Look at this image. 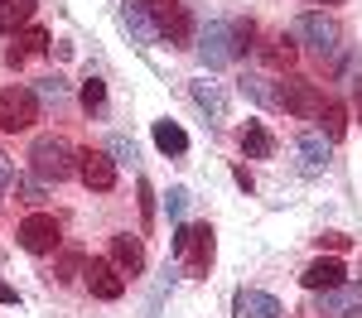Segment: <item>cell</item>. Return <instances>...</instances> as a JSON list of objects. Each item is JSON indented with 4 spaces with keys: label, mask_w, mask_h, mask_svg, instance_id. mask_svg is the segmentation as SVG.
I'll list each match as a JSON object with an SVG mask.
<instances>
[{
    "label": "cell",
    "mask_w": 362,
    "mask_h": 318,
    "mask_svg": "<svg viewBox=\"0 0 362 318\" xmlns=\"http://www.w3.org/2000/svg\"><path fill=\"white\" fill-rule=\"evenodd\" d=\"M232 39H237V54H251V39H256V25H251V20H232Z\"/></svg>",
    "instance_id": "cell-33"
},
{
    "label": "cell",
    "mask_w": 362,
    "mask_h": 318,
    "mask_svg": "<svg viewBox=\"0 0 362 318\" xmlns=\"http://www.w3.org/2000/svg\"><path fill=\"white\" fill-rule=\"evenodd\" d=\"M39 0H0V34H20L34 20Z\"/></svg>",
    "instance_id": "cell-20"
},
{
    "label": "cell",
    "mask_w": 362,
    "mask_h": 318,
    "mask_svg": "<svg viewBox=\"0 0 362 318\" xmlns=\"http://www.w3.org/2000/svg\"><path fill=\"white\" fill-rule=\"evenodd\" d=\"M145 5H150L155 29H160V39H165V44H174V49H189V44L198 39L189 5H179V0H145Z\"/></svg>",
    "instance_id": "cell-4"
},
{
    "label": "cell",
    "mask_w": 362,
    "mask_h": 318,
    "mask_svg": "<svg viewBox=\"0 0 362 318\" xmlns=\"http://www.w3.org/2000/svg\"><path fill=\"white\" fill-rule=\"evenodd\" d=\"M107 256L126 270V275H140L145 270V246H140V236H126V231H116L112 246H107Z\"/></svg>",
    "instance_id": "cell-18"
},
{
    "label": "cell",
    "mask_w": 362,
    "mask_h": 318,
    "mask_svg": "<svg viewBox=\"0 0 362 318\" xmlns=\"http://www.w3.org/2000/svg\"><path fill=\"white\" fill-rule=\"evenodd\" d=\"M189 188H169L165 193V207H169V217H174V222H179V217H184V212H189Z\"/></svg>",
    "instance_id": "cell-31"
},
{
    "label": "cell",
    "mask_w": 362,
    "mask_h": 318,
    "mask_svg": "<svg viewBox=\"0 0 362 318\" xmlns=\"http://www.w3.org/2000/svg\"><path fill=\"white\" fill-rule=\"evenodd\" d=\"M242 154H247V159H271V154H276V135H271L261 121H247V130H242Z\"/></svg>",
    "instance_id": "cell-19"
},
{
    "label": "cell",
    "mask_w": 362,
    "mask_h": 318,
    "mask_svg": "<svg viewBox=\"0 0 362 318\" xmlns=\"http://www.w3.org/2000/svg\"><path fill=\"white\" fill-rule=\"evenodd\" d=\"M29 173L44 178V183H63V178L78 173V149L63 135H39L29 145Z\"/></svg>",
    "instance_id": "cell-3"
},
{
    "label": "cell",
    "mask_w": 362,
    "mask_h": 318,
    "mask_svg": "<svg viewBox=\"0 0 362 318\" xmlns=\"http://www.w3.org/2000/svg\"><path fill=\"white\" fill-rule=\"evenodd\" d=\"M136 193H140V222L150 231L155 227V188H150V178H136Z\"/></svg>",
    "instance_id": "cell-28"
},
{
    "label": "cell",
    "mask_w": 362,
    "mask_h": 318,
    "mask_svg": "<svg viewBox=\"0 0 362 318\" xmlns=\"http://www.w3.org/2000/svg\"><path fill=\"white\" fill-rule=\"evenodd\" d=\"M15 236H20V246H25L29 256H49V251L63 246V227H58L54 212H29Z\"/></svg>",
    "instance_id": "cell-7"
},
{
    "label": "cell",
    "mask_w": 362,
    "mask_h": 318,
    "mask_svg": "<svg viewBox=\"0 0 362 318\" xmlns=\"http://www.w3.org/2000/svg\"><path fill=\"white\" fill-rule=\"evenodd\" d=\"M232 309H237V318H285V304L266 289H237Z\"/></svg>",
    "instance_id": "cell-14"
},
{
    "label": "cell",
    "mask_w": 362,
    "mask_h": 318,
    "mask_svg": "<svg viewBox=\"0 0 362 318\" xmlns=\"http://www.w3.org/2000/svg\"><path fill=\"white\" fill-rule=\"evenodd\" d=\"M324 102H329V97L314 82H305V78H280V111L300 116V121H319Z\"/></svg>",
    "instance_id": "cell-8"
},
{
    "label": "cell",
    "mask_w": 362,
    "mask_h": 318,
    "mask_svg": "<svg viewBox=\"0 0 362 318\" xmlns=\"http://www.w3.org/2000/svg\"><path fill=\"white\" fill-rule=\"evenodd\" d=\"M83 270H87V256L78 251V246H68V251L58 256V265H54V280H58V285H73Z\"/></svg>",
    "instance_id": "cell-25"
},
{
    "label": "cell",
    "mask_w": 362,
    "mask_h": 318,
    "mask_svg": "<svg viewBox=\"0 0 362 318\" xmlns=\"http://www.w3.org/2000/svg\"><path fill=\"white\" fill-rule=\"evenodd\" d=\"M78 102H83V111H87V116H102V111H107V82L92 73V78L78 87Z\"/></svg>",
    "instance_id": "cell-24"
},
{
    "label": "cell",
    "mask_w": 362,
    "mask_h": 318,
    "mask_svg": "<svg viewBox=\"0 0 362 318\" xmlns=\"http://www.w3.org/2000/svg\"><path fill=\"white\" fill-rule=\"evenodd\" d=\"M314 246H319V251H348V246H353V236H348V231H319V236H314Z\"/></svg>",
    "instance_id": "cell-30"
},
{
    "label": "cell",
    "mask_w": 362,
    "mask_h": 318,
    "mask_svg": "<svg viewBox=\"0 0 362 318\" xmlns=\"http://www.w3.org/2000/svg\"><path fill=\"white\" fill-rule=\"evenodd\" d=\"M0 304H20V294H15V285H5V280H0Z\"/></svg>",
    "instance_id": "cell-36"
},
{
    "label": "cell",
    "mask_w": 362,
    "mask_h": 318,
    "mask_svg": "<svg viewBox=\"0 0 362 318\" xmlns=\"http://www.w3.org/2000/svg\"><path fill=\"white\" fill-rule=\"evenodd\" d=\"M290 39L305 44L319 63H338V54H343V29H338V20H334V15H324V10H305V15H295Z\"/></svg>",
    "instance_id": "cell-2"
},
{
    "label": "cell",
    "mask_w": 362,
    "mask_h": 318,
    "mask_svg": "<svg viewBox=\"0 0 362 318\" xmlns=\"http://www.w3.org/2000/svg\"><path fill=\"white\" fill-rule=\"evenodd\" d=\"M314 314L329 318H358L362 314V285H334L314 294Z\"/></svg>",
    "instance_id": "cell-11"
},
{
    "label": "cell",
    "mask_w": 362,
    "mask_h": 318,
    "mask_svg": "<svg viewBox=\"0 0 362 318\" xmlns=\"http://www.w3.org/2000/svg\"><path fill=\"white\" fill-rule=\"evenodd\" d=\"M309 5H343V0H309Z\"/></svg>",
    "instance_id": "cell-38"
},
{
    "label": "cell",
    "mask_w": 362,
    "mask_h": 318,
    "mask_svg": "<svg viewBox=\"0 0 362 318\" xmlns=\"http://www.w3.org/2000/svg\"><path fill=\"white\" fill-rule=\"evenodd\" d=\"M39 121V97L34 87H5L0 92V130L5 135H20Z\"/></svg>",
    "instance_id": "cell-6"
},
{
    "label": "cell",
    "mask_w": 362,
    "mask_h": 318,
    "mask_svg": "<svg viewBox=\"0 0 362 318\" xmlns=\"http://www.w3.org/2000/svg\"><path fill=\"white\" fill-rule=\"evenodd\" d=\"M15 183H20V173H15V159H5V154H0V193H10Z\"/></svg>",
    "instance_id": "cell-34"
},
{
    "label": "cell",
    "mask_w": 362,
    "mask_h": 318,
    "mask_svg": "<svg viewBox=\"0 0 362 318\" xmlns=\"http://www.w3.org/2000/svg\"><path fill=\"white\" fill-rule=\"evenodd\" d=\"M78 178L92 193H112L116 188V159L107 149H78Z\"/></svg>",
    "instance_id": "cell-10"
},
{
    "label": "cell",
    "mask_w": 362,
    "mask_h": 318,
    "mask_svg": "<svg viewBox=\"0 0 362 318\" xmlns=\"http://www.w3.org/2000/svg\"><path fill=\"white\" fill-rule=\"evenodd\" d=\"M343 275H348V270H343V260H334V256H319V260H309V265H305L300 285L319 294V289H334V285H343Z\"/></svg>",
    "instance_id": "cell-15"
},
{
    "label": "cell",
    "mask_w": 362,
    "mask_h": 318,
    "mask_svg": "<svg viewBox=\"0 0 362 318\" xmlns=\"http://www.w3.org/2000/svg\"><path fill=\"white\" fill-rule=\"evenodd\" d=\"M266 63H271V68H295V39H271Z\"/></svg>",
    "instance_id": "cell-27"
},
{
    "label": "cell",
    "mask_w": 362,
    "mask_h": 318,
    "mask_svg": "<svg viewBox=\"0 0 362 318\" xmlns=\"http://www.w3.org/2000/svg\"><path fill=\"white\" fill-rule=\"evenodd\" d=\"M15 193H20V202H44V198H49V183H44V178H25V173H20Z\"/></svg>",
    "instance_id": "cell-29"
},
{
    "label": "cell",
    "mask_w": 362,
    "mask_h": 318,
    "mask_svg": "<svg viewBox=\"0 0 362 318\" xmlns=\"http://www.w3.org/2000/svg\"><path fill=\"white\" fill-rule=\"evenodd\" d=\"M189 97H194V106L208 116L213 126H223V121H227V97H223V87H218V82H208V78H203V82H189Z\"/></svg>",
    "instance_id": "cell-17"
},
{
    "label": "cell",
    "mask_w": 362,
    "mask_h": 318,
    "mask_svg": "<svg viewBox=\"0 0 362 318\" xmlns=\"http://www.w3.org/2000/svg\"><path fill=\"white\" fill-rule=\"evenodd\" d=\"M232 178H237V188H242V193H251V188H256V183H251V173L242 169V164H237V169H232Z\"/></svg>",
    "instance_id": "cell-35"
},
{
    "label": "cell",
    "mask_w": 362,
    "mask_h": 318,
    "mask_svg": "<svg viewBox=\"0 0 362 318\" xmlns=\"http://www.w3.org/2000/svg\"><path fill=\"white\" fill-rule=\"evenodd\" d=\"M121 25L131 29V39H136L140 49H155V44H165V39H160V29H155V15H150V5H145V0H121Z\"/></svg>",
    "instance_id": "cell-12"
},
{
    "label": "cell",
    "mask_w": 362,
    "mask_h": 318,
    "mask_svg": "<svg viewBox=\"0 0 362 318\" xmlns=\"http://www.w3.org/2000/svg\"><path fill=\"white\" fill-rule=\"evenodd\" d=\"M107 154H112L116 164H131V159H136V145L126 140V135H112V140H107Z\"/></svg>",
    "instance_id": "cell-32"
},
{
    "label": "cell",
    "mask_w": 362,
    "mask_h": 318,
    "mask_svg": "<svg viewBox=\"0 0 362 318\" xmlns=\"http://www.w3.org/2000/svg\"><path fill=\"white\" fill-rule=\"evenodd\" d=\"M295 159H300V173L319 178V173L329 169V140L324 135H300L295 140Z\"/></svg>",
    "instance_id": "cell-16"
},
{
    "label": "cell",
    "mask_w": 362,
    "mask_h": 318,
    "mask_svg": "<svg viewBox=\"0 0 362 318\" xmlns=\"http://www.w3.org/2000/svg\"><path fill=\"white\" fill-rule=\"evenodd\" d=\"M83 280H87V289H92V299H121V294H126V270H121L112 256L87 260Z\"/></svg>",
    "instance_id": "cell-9"
},
{
    "label": "cell",
    "mask_w": 362,
    "mask_h": 318,
    "mask_svg": "<svg viewBox=\"0 0 362 318\" xmlns=\"http://www.w3.org/2000/svg\"><path fill=\"white\" fill-rule=\"evenodd\" d=\"M319 121H324V140H329V145L348 135V106H343V102H324Z\"/></svg>",
    "instance_id": "cell-23"
},
{
    "label": "cell",
    "mask_w": 362,
    "mask_h": 318,
    "mask_svg": "<svg viewBox=\"0 0 362 318\" xmlns=\"http://www.w3.org/2000/svg\"><path fill=\"white\" fill-rule=\"evenodd\" d=\"M198 58H203V68H227V63H237V39H232V20H208V25L198 29L194 39Z\"/></svg>",
    "instance_id": "cell-5"
},
{
    "label": "cell",
    "mask_w": 362,
    "mask_h": 318,
    "mask_svg": "<svg viewBox=\"0 0 362 318\" xmlns=\"http://www.w3.org/2000/svg\"><path fill=\"white\" fill-rule=\"evenodd\" d=\"M150 135H155V145H160V154H174V159H179V154H189V130H184V126H174V121H155V130H150Z\"/></svg>",
    "instance_id": "cell-22"
},
{
    "label": "cell",
    "mask_w": 362,
    "mask_h": 318,
    "mask_svg": "<svg viewBox=\"0 0 362 318\" xmlns=\"http://www.w3.org/2000/svg\"><path fill=\"white\" fill-rule=\"evenodd\" d=\"M169 251H174V260H184V270H189L194 280H208L213 256H218V231L208 227V222H179Z\"/></svg>",
    "instance_id": "cell-1"
},
{
    "label": "cell",
    "mask_w": 362,
    "mask_h": 318,
    "mask_svg": "<svg viewBox=\"0 0 362 318\" xmlns=\"http://www.w3.org/2000/svg\"><path fill=\"white\" fill-rule=\"evenodd\" d=\"M242 97H251L256 106H271V111H280V82H271V78H256V73H247L242 78Z\"/></svg>",
    "instance_id": "cell-21"
},
{
    "label": "cell",
    "mask_w": 362,
    "mask_h": 318,
    "mask_svg": "<svg viewBox=\"0 0 362 318\" xmlns=\"http://www.w3.org/2000/svg\"><path fill=\"white\" fill-rule=\"evenodd\" d=\"M353 102H358V116H362V82L353 87Z\"/></svg>",
    "instance_id": "cell-37"
},
{
    "label": "cell",
    "mask_w": 362,
    "mask_h": 318,
    "mask_svg": "<svg viewBox=\"0 0 362 318\" xmlns=\"http://www.w3.org/2000/svg\"><path fill=\"white\" fill-rule=\"evenodd\" d=\"M34 97H39V102H49V106H58V102L68 97V82H63L58 73H49V78H39V87H34Z\"/></svg>",
    "instance_id": "cell-26"
},
{
    "label": "cell",
    "mask_w": 362,
    "mask_h": 318,
    "mask_svg": "<svg viewBox=\"0 0 362 318\" xmlns=\"http://www.w3.org/2000/svg\"><path fill=\"white\" fill-rule=\"evenodd\" d=\"M49 49H54V34H49V29H34V25H25L20 34H15V44L5 49V63H10V68H20V63H29V58L49 54Z\"/></svg>",
    "instance_id": "cell-13"
}]
</instances>
